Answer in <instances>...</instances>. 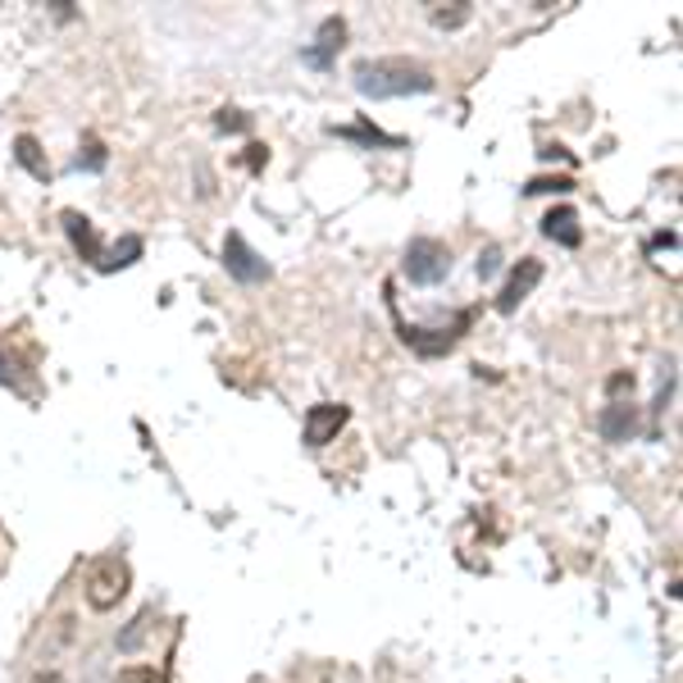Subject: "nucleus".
<instances>
[{"instance_id":"1","label":"nucleus","mask_w":683,"mask_h":683,"mask_svg":"<svg viewBox=\"0 0 683 683\" xmlns=\"http://www.w3.org/2000/svg\"><path fill=\"white\" fill-rule=\"evenodd\" d=\"M351 78H356V91L369 101L424 97V91H433V74L415 65V59H360Z\"/></svg>"},{"instance_id":"2","label":"nucleus","mask_w":683,"mask_h":683,"mask_svg":"<svg viewBox=\"0 0 683 683\" xmlns=\"http://www.w3.org/2000/svg\"><path fill=\"white\" fill-rule=\"evenodd\" d=\"M128 561H119V556H101L97 566L87 574V606L91 611H114L123 597H128Z\"/></svg>"},{"instance_id":"3","label":"nucleus","mask_w":683,"mask_h":683,"mask_svg":"<svg viewBox=\"0 0 683 683\" xmlns=\"http://www.w3.org/2000/svg\"><path fill=\"white\" fill-rule=\"evenodd\" d=\"M401 269H406V278L415 288H438L443 278L451 273V251L438 242V237H415L406 246V260H401Z\"/></svg>"},{"instance_id":"4","label":"nucleus","mask_w":683,"mask_h":683,"mask_svg":"<svg viewBox=\"0 0 683 683\" xmlns=\"http://www.w3.org/2000/svg\"><path fill=\"white\" fill-rule=\"evenodd\" d=\"M347 419H351V411H347V406H333V401H320V406H310V411H305V428H301L305 447H328Z\"/></svg>"},{"instance_id":"5","label":"nucleus","mask_w":683,"mask_h":683,"mask_svg":"<svg viewBox=\"0 0 683 683\" xmlns=\"http://www.w3.org/2000/svg\"><path fill=\"white\" fill-rule=\"evenodd\" d=\"M224 265H228V273L237 278V283H265V278H269V265L251 251V246H246L242 233L224 237Z\"/></svg>"},{"instance_id":"6","label":"nucleus","mask_w":683,"mask_h":683,"mask_svg":"<svg viewBox=\"0 0 683 683\" xmlns=\"http://www.w3.org/2000/svg\"><path fill=\"white\" fill-rule=\"evenodd\" d=\"M542 283V260H519L515 269H511V278H506V288L502 292H496V310H502V315H511V310L524 301V296H529L534 288Z\"/></svg>"},{"instance_id":"7","label":"nucleus","mask_w":683,"mask_h":683,"mask_svg":"<svg viewBox=\"0 0 683 683\" xmlns=\"http://www.w3.org/2000/svg\"><path fill=\"white\" fill-rule=\"evenodd\" d=\"M597 428H602V438H606V443H629L634 433H638V411H634V401H611V406L597 415Z\"/></svg>"},{"instance_id":"8","label":"nucleus","mask_w":683,"mask_h":683,"mask_svg":"<svg viewBox=\"0 0 683 683\" xmlns=\"http://www.w3.org/2000/svg\"><path fill=\"white\" fill-rule=\"evenodd\" d=\"M342 37H347V23H342V19H324L320 37H315V46L305 51V59H310L315 69H328V65H333V55L342 51Z\"/></svg>"},{"instance_id":"9","label":"nucleus","mask_w":683,"mask_h":683,"mask_svg":"<svg viewBox=\"0 0 683 683\" xmlns=\"http://www.w3.org/2000/svg\"><path fill=\"white\" fill-rule=\"evenodd\" d=\"M65 233H69L74 251H78L82 260H101V237H97V228H91V220H87V214H78V210H65Z\"/></svg>"},{"instance_id":"10","label":"nucleus","mask_w":683,"mask_h":683,"mask_svg":"<svg viewBox=\"0 0 683 683\" xmlns=\"http://www.w3.org/2000/svg\"><path fill=\"white\" fill-rule=\"evenodd\" d=\"M542 233L551 237V242H561V246H579L583 242V228H579V214L570 210V205H561V210H551L547 220H542Z\"/></svg>"},{"instance_id":"11","label":"nucleus","mask_w":683,"mask_h":683,"mask_svg":"<svg viewBox=\"0 0 683 683\" xmlns=\"http://www.w3.org/2000/svg\"><path fill=\"white\" fill-rule=\"evenodd\" d=\"M142 256V237H123V242H114L110 251H101V260H97V269L101 273H114V269H128L133 260Z\"/></svg>"},{"instance_id":"12","label":"nucleus","mask_w":683,"mask_h":683,"mask_svg":"<svg viewBox=\"0 0 683 683\" xmlns=\"http://www.w3.org/2000/svg\"><path fill=\"white\" fill-rule=\"evenodd\" d=\"M14 155H19V165H23L27 173H33V178H42V182L51 178V165L42 160V146H37V137H27V133H23V137L14 142Z\"/></svg>"},{"instance_id":"13","label":"nucleus","mask_w":683,"mask_h":683,"mask_svg":"<svg viewBox=\"0 0 683 683\" xmlns=\"http://www.w3.org/2000/svg\"><path fill=\"white\" fill-rule=\"evenodd\" d=\"M150 619H155V611H142L128 629L119 634V651H137L142 642H146V634H150Z\"/></svg>"},{"instance_id":"14","label":"nucleus","mask_w":683,"mask_h":683,"mask_svg":"<svg viewBox=\"0 0 683 683\" xmlns=\"http://www.w3.org/2000/svg\"><path fill=\"white\" fill-rule=\"evenodd\" d=\"M428 19H433V23H438V27H460L464 19H470V5H464V0H460V5H451V10H443V5H433V10H428Z\"/></svg>"},{"instance_id":"15","label":"nucleus","mask_w":683,"mask_h":683,"mask_svg":"<svg viewBox=\"0 0 683 683\" xmlns=\"http://www.w3.org/2000/svg\"><path fill=\"white\" fill-rule=\"evenodd\" d=\"M114 683H165L160 670H150V665H128V670H119Z\"/></svg>"},{"instance_id":"16","label":"nucleus","mask_w":683,"mask_h":683,"mask_svg":"<svg viewBox=\"0 0 683 683\" xmlns=\"http://www.w3.org/2000/svg\"><path fill=\"white\" fill-rule=\"evenodd\" d=\"M570 188H574V178H534L524 192L538 197V192H570Z\"/></svg>"},{"instance_id":"17","label":"nucleus","mask_w":683,"mask_h":683,"mask_svg":"<svg viewBox=\"0 0 683 683\" xmlns=\"http://www.w3.org/2000/svg\"><path fill=\"white\" fill-rule=\"evenodd\" d=\"M78 169H105V146L87 142V155H78Z\"/></svg>"},{"instance_id":"18","label":"nucleus","mask_w":683,"mask_h":683,"mask_svg":"<svg viewBox=\"0 0 683 683\" xmlns=\"http://www.w3.org/2000/svg\"><path fill=\"white\" fill-rule=\"evenodd\" d=\"M496 269H502V251H496V246H488V251L479 256V278H492Z\"/></svg>"},{"instance_id":"19","label":"nucleus","mask_w":683,"mask_h":683,"mask_svg":"<svg viewBox=\"0 0 683 683\" xmlns=\"http://www.w3.org/2000/svg\"><path fill=\"white\" fill-rule=\"evenodd\" d=\"M33 683H69V679L59 674V670H37V674H33Z\"/></svg>"},{"instance_id":"20","label":"nucleus","mask_w":683,"mask_h":683,"mask_svg":"<svg viewBox=\"0 0 683 683\" xmlns=\"http://www.w3.org/2000/svg\"><path fill=\"white\" fill-rule=\"evenodd\" d=\"M0 383L14 388V369H10V360H5V356H0Z\"/></svg>"}]
</instances>
